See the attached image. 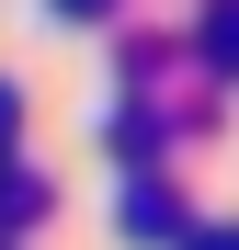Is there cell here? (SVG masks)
Instances as JSON below:
<instances>
[{
    "instance_id": "1",
    "label": "cell",
    "mask_w": 239,
    "mask_h": 250,
    "mask_svg": "<svg viewBox=\"0 0 239 250\" xmlns=\"http://www.w3.org/2000/svg\"><path fill=\"white\" fill-rule=\"evenodd\" d=\"M171 228H182L171 193H137V205H126V239H171Z\"/></svg>"
},
{
    "instance_id": "2",
    "label": "cell",
    "mask_w": 239,
    "mask_h": 250,
    "mask_svg": "<svg viewBox=\"0 0 239 250\" xmlns=\"http://www.w3.org/2000/svg\"><path fill=\"white\" fill-rule=\"evenodd\" d=\"M205 250H239V228H217V239H205Z\"/></svg>"
},
{
    "instance_id": "3",
    "label": "cell",
    "mask_w": 239,
    "mask_h": 250,
    "mask_svg": "<svg viewBox=\"0 0 239 250\" xmlns=\"http://www.w3.org/2000/svg\"><path fill=\"white\" fill-rule=\"evenodd\" d=\"M0 137H12V91H0Z\"/></svg>"
}]
</instances>
